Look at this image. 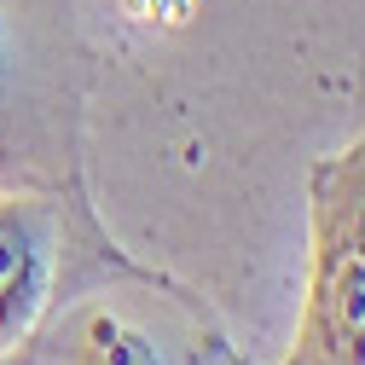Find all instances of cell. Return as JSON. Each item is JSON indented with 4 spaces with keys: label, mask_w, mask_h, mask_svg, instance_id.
<instances>
[{
    "label": "cell",
    "mask_w": 365,
    "mask_h": 365,
    "mask_svg": "<svg viewBox=\"0 0 365 365\" xmlns=\"http://www.w3.org/2000/svg\"><path fill=\"white\" fill-rule=\"evenodd\" d=\"M128 18H145V24H174L192 12V0H116Z\"/></svg>",
    "instance_id": "5"
},
{
    "label": "cell",
    "mask_w": 365,
    "mask_h": 365,
    "mask_svg": "<svg viewBox=\"0 0 365 365\" xmlns=\"http://www.w3.org/2000/svg\"><path fill=\"white\" fill-rule=\"evenodd\" d=\"M64 359L70 365H163L151 336L133 325V319H122L116 307H81L70 319Z\"/></svg>",
    "instance_id": "4"
},
{
    "label": "cell",
    "mask_w": 365,
    "mask_h": 365,
    "mask_svg": "<svg viewBox=\"0 0 365 365\" xmlns=\"http://www.w3.org/2000/svg\"><path fill=\"white\" fill-rule=\"evenodd\" d=\"M81 116L76 0H0V186L81 192Z\"/></svg>",
    "instance_id": "1"
},
{
    "label": "cell",
    "mask_w": 365,
    "mask_h": 365,
    "mask_svg": "<svg viewBox=\"0 0 365 365\" xmlns=\"http://www.w3.org/2000/svg\"><path fill=\"white\" fill-rule=\"evenodd\" d=\"M279 365H365V140L307 168V284Z\"/></svg>",
    "instance_id": "2"
},
{
    "label": "cell",
    "mask_w": 365,
    "mask_h": 365,
    "mask_svg": "<svg viewBox=\"0 0 365 365\" xmlns=\"http://www.w3.org/2000/svg\"><path fill=\"white\" fill-rule=\"evenodd\" d=\"M76 261H128L87 215V192L0 186V365L53 319Z\"/></svg>",
    "instance_id": "3"
}]
</instances>
